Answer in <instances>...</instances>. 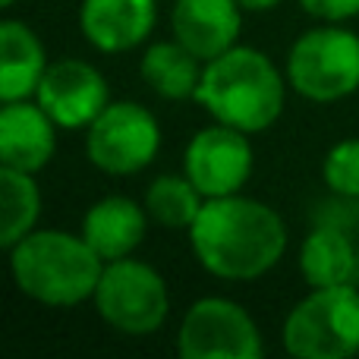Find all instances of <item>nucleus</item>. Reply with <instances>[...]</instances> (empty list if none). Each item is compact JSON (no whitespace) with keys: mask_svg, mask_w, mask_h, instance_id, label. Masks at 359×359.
<instances>
[{"mask_svg":"<svg viewBox=\"0 0 359 359\" xmlns=\"http://www.w3.org/2000/svg\"><path fill=\"white\" fill-rule=\"evenodd\" d=\"M299 6L318 22H347L359 16V0H299Z\"/></svg>","mask_w":359,"mask_h":359,"instance_id":"412c9836","label":"nucleus"},{"mask_svg":"<svg viewBox=\"0 0 359 359\" xmlns=\"http://www.w3.org/2000/svg\"><path fill=\"white\" fill-rule=\"evenodd\" d=\"M158 22V0H82V38L101 54H126L149 41Z\"/></svg>","mask_w":359,"mask_h":359,"instance_id":"ddd939ff","label":"nucleus"},{"mask_svg":"<svg viewBox=\"0 0 359 359\" xmlns=\"http://www.w3.org/2000/svg\"><path fill=\"white\" fill-rule=\"evenodd\" d=\"M202 69L205 63L189 48H183L177 38L149 44L142 50V60H139L142 82L164 101L196 98L198 82H202Z\"/></svg>","mask_w":359,"mask_h":359,"instance_id":"f3484780","label":"nucleus"},{"mask_svg":"<svg viewBox=\"0 0 359 359\" xmlns=\"http://www.w3.org/2000/svg\"><path fill=\"white\" fill-rule=\"evenodd\" d=\"M149 221L151 217L145 205H139L136 198L104 196L82 215L79 233L104 262H117L142 246L145 233H149Z\"/></svg>","mask_w":359,"mask_h":359,"instance_id":"4468645a","label":"nucleus"},{"mask_svg":"<svg viewBox=\"0 0 359 359\" xmlns=\"http://www.w3.org/2000/svg\"><path fill=\"white\" fill-rule=\"evenodd\" d=\"M161 151V123L139 101H111L86 130V158L111 177L142 174Z\"/></svg>","mask_w":359,"mask_h":359,"instance_id":"0eeeda50","label":"nucleus"},{"mask_svg":"<svg viewBox=\"0 0 359 359\" xmlns=\"http://www.w3.org/2000/svg\"><path fill=\"white\" fill-rule=\"evenodd\" d=\"M287 86L312 104H334L359 92V35L344 22L303 32L287 50Z\"/></svg>","mask_w":359,"mask_h":359,"instance_id":"39448f33","label":"nucleus"},{"mask_svg":"<svg viewBox=\"0 0 359 359\" xmlns=\"http://www.w3.org/2000/svg\"><path fill=\"white\" fill-rule=\"evenodd\" d=\"M243 13L240 0H174L170 32L183 48L208 63L240 44Z\"/></svg>","mask_w":359,"mask_h":359,"instance_id":"f8f14e48","label":"nucleus"},{"mask_svg":"<svg viewBox=\"0 0 359 359\" xmlns=\"http://www.w3.org/2000/svg\"><path fill=\"white\" fill-rule=\"evenodd\" d=\"M293 359H350L359 353V287H309L280 328Z\"/></svg>","mask_w":359,"mask_h":359,"instance_id":"20e7f679","label":"nucleus"},{"mask_svg":"<svg viewBox=\"0 0 359 359\" xmlns=\"http://www.w3.org/2000/svg\"><path fill=\"white\" fill-rule=\"evenodd\" d=\"M57 130L50 114L35 98L4 101L0 107V168L38 174L54 161Z\"/></svg>","mask_w":359,"mask_h":359,"instance_id":"9b49d317","label":"nucleus"},{"mask_svg":"<svg viewBox=\"0 0 359 359\" xmlns=\"http://www.w3.org/2000/svg\"><path fill=\"white\" fill-rule=\"evenodd\" d=\"M280 0H240V6L246 13H268V10H274Z\"/></svg>","mask_w":359,"mask_h":359,"instance_id":"4be33fe9","label":"nucleus"},{"mask_svg":"<svg viewBox=\"0 0 359 359\" xmlns=\"http://www.w3.org/2000/svg\"><path fill=\"white\" fill-rule=\"evenodd\" d=\"M322 180L337 198L359 202V139H341L325 151Z\"/></svg>","mask_w":359,"mask_h":359,"instance_id":"aec40b11","label":"nucleus"},{"mask_svg":"<svg viewBox=\"0 0 359 359\" xmlns=\"http://www.w3.org/2000/svg\"><path fill=\"white\" fill-rule=\"evenodd\" d=\"M196 262L221 280H259L280 265L287 252V224L262 198L243 192L205 198L198 217L186 230Z\"/></svg>","mask_w":359,"mask_h":359,"instance_id":"f257e3e1","label":"nucleus"},{"mask_svg":"<svg viewBox=\"0 0 359 359\" xmlns=\"http://www.w3.org/2000/svg\"><path fill=\"white\" fill-rule=\"evenodd\" d=\"M299 274L309 287H337L356 284L359 278V249L353 236L347 233V224L322 221L309 230V236L299 246Z\"/></svg>","mask_w":359,"mask_h":359,"instance_id":"2eb2a0df","label":"nucleus"},{"mask_svg":"<svg viewBox=\"0 0 359 359\" xmlns=\"http://www.w3.org/2000/svg\"><path fill=\"white\" fill-rule=\"evenodd\" d=\"M177 353L183 359H262L265 337L240 303L202 297L183 312Z\"/></svg>","mask_w":359,"mask_h":359,"instance_id":"6e6552de","label":"nucleus"},{"mask_svg":"<svg viewBox=\"0 0 359 359\" xmlns=\"http://www.w3.org/2000/svg\"><path fill=\"white\" fill-rule=\"evenodd\" d=\"M92 306L98 318L126 337H149L164 328L170 316V293L161 271L133 255L104 262Z\"/></svg>","mask_w":359,"mask_h":359,"instance_id":"423d86ee","label":"nucleus"},{"mask_svg":"<svg viewBox=\"0 0 359 359\" xmlns=\"http://www.w3.org/2000/svg\"><path fill=\"white\" fill-rule=\"evenodd\" d=\"M255 168L249 133L227 123H211L192 133L183 151V174L196 183L205 198H221L243 192Z\"/></svg>","mask_w":359,"mask_h":359,"instance_id":"1a4fd4ad","label":"nucleus"},{"mask_svg":"<svg viewBox=\"0 0 359 359\" xmlns=\"http://www.w3.org/2000/svg\"><path fill=\"white\" fill-rule=\"evenodd\" d=\"M0 4H4V6H13V4H16V0H0Z\"/></svg>","mask_w":359,"mask_h":359,"instance_id":"5701e85b","label":"nucleus"},{"mask_svg":"<svg viewBox=\"0 0 359 359\" xmlns=\"http://www.w3.org/2000/svg\"><path fill=\"white\" fill-rule=\"evenodd\" d=\"M41 189L35 174L16 168H0V246L10 249L38 227Z\"/></svg>","mask_w":359,"mask_h":359,"instance_id":"a211bd4d","label":"nucleus"},{"mask_svg":"<svg viewBox=\"0 0 359 359\" xmlns=\"http://www.w3.org/2000/svg\"><path fill=\"white\" fill-rule=\"evenodd\" d=\"M6 252L16 290L50 309L88 303L104 271V259L88 246L86 236L57 227H35Z\"/></svg>","mask_w":359,"mask_h":359,"instance_id":"7ed1b4c3","label":"nucleus"},{"mask_svg":"<svg viewBox=\"0 0 359 359\" xmlns=\"http://www.w3.org/2000/svg\"><path fill=\"white\" fill-rule=\"evenodd\" d=\"M35 101L60 130H88L92 120L111 104V88L104 73L88 60L60 57L44 69Z\"/></svg>","mask_w":359,"mask_h":359,"instance_id":"9d476101","label":"nucleus"},{"mask_svg":"<svg viewBox=\"0 0 359 359\" xmlns=\"http://www.w3.org/2000/svg\"><path fill=\"white\" fill-rule=\"evenodd\" d=\"M50 67L38 32L22 19L0 22V101L35 98L38 82Z\"/></svg>","mask_w":359,"mask_h":359,"instance_id":"dca6fc26","label":"nucleus"},{"mask_svg":"<svg viewBox=\"0 0 359 359\" xmlns=\"http://www.w3.org/2000/svg\"><path fill=\"white\" fill-rule=\"evenodd\" d=\"M145 211L155 224L168 230H189L205 205V196L186 174H161L149 183L142 198Z\"/></svg>","mask_w":359,"mask_h":359,"instance_id":"6ab92c4d","label":"nucleus"},{"mask_svg":"<svg viewBox=\"0 0 359 359\" xmlns=\"http://www.w3.org/2000/svg\"><path fill=\"white\" fill-rule=\"evenodd\" d=\"M287 76L259 48L233 44L221 57L205 63L196 101L217 123L249 133H265L284 114Z\"/></svg>","mask_w":359,"mask_h":359,"instance_id":"f03ea898","label":"nucleus"}]
</instances>
